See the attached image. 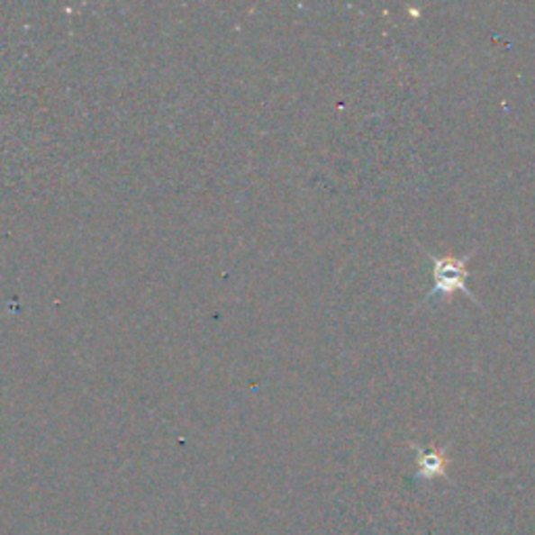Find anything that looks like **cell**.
I'll return each instance as SVG.
<instances>
[{
  "label": "cell",
  "instance_id": "cell-2",
  "mask_svg": "<svg viewBox=\"0 0 535 535\" xmlns=\"http://www.w3.org/2000/svg\"><path fill=\"white\" fill-rule=\"evenodd\" d=\"M443 465H446V460H443L441 452H437V449H429L427 454L421 456V473L422 475H429V477H433V475H440L443 471Z\"/></svg>",
  "mask_w": 535,
  "mask_h": 535
},
{
  "label": "cell",
  "instance_id": "cell-1",
  "mask_svg": "<svg viewBox=\"0 0 535 535\" xmlns=\"http://www.w3.org/2000/svg\"><path fill=\"white\" fill-rule=\"evenodd\" d=\"M427 256L431 258V262H433V286H431V291L427 293L425 302H429V299L433 295H440V293H449L454 289H462L467 293V295L473 297V302H477V297H475L467 286V278H468L467 262L471 256L440 258V256H433L431 251H427Z\"/></svg>",
  "mask_w": 535,
  "mask_h": 535
}]
</instances>
